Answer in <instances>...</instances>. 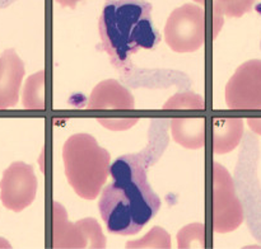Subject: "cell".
Listing matches in <instances>:
<instances>
[{"label": "cell", "instance_id": "obj_4", "mask_svg": "<svg viewBox=\"0 0 261 249\" xmlns=\"http://www.w3.org/2000/svg\"><path fill=\"white\" fill-rule=\"evenodd\" d=\"M227 106L237 111L261 109V60L242 64L226 88Z\"/></svg>", "mask_w": 261, "mask_h": 249}, {"label": "cell", "instance_id": "obj_5", "mask_svg": "<svg viewBox=\"0 0 261 249\" xmlns=\"http://www.w3.org/2000/svg\"><path fill=\"white\" fill-rule=\"evenodd\" d=\"M35 185L32 168L23 163L12 164L4 172L0 182L3 205L13 211H20L32 202Z\"/></svg>", "mask_w": 261, "mask_h": 249}, {"label": "cell", "instance_id": "obj_8", "mask_svg": "<svg viewBox=\"0 0 261 249\" xmlns=\"http://www.w3.org/2000/svg\"><path fill=\"white\" fill-rule=\"evenodd\" d=\"M255 0H216L217 9L226 13L229 17H241L249 12Z\"/></svg>", "mask_w": 261, "mask_h": 249}, {"label": "cell", "instance_id": "obj_9", "mask_svg": "<svg viewBox=\"0 0 261 249\" xmlns=\"http://www.w3.org/2000/svg\"><path fill=\"white\" fill-rule=\"evenodd\" d=\"M250 126L254 129L255 132L261 135V118L260 119H250Z\"/></svg>", "mask_w": 261, "mask_h": 249}, {"label": "cell", "instance_id": "obj_2", "mask_svg": "<svg viewBox=\"0 0 261 249\" xmlns=\"http://www.w3.org/2000/svg\"><path fill=\"white\" fill-rule=\"evenodd\" d=\"M152 5L143 0H107L98 19L102 45L117 70L129 68L140 48L152 50L160 32L152 20Z\"/></svg>", "mask_w": 261, "mask_h": 249}, {"label": "cell", "instance_id": "obj_3", "mask_svg": "<svg viewBox=\"0 0 261 249\" xmlns=\"http://www.w3.org/2000/svg\"><path fill=\"white\" fill-rule=\"evenodd\" d=\"M83 150H78L73 137L64 146V163L68 179L75 192L84 198H94L103 184L109 170V154L88 164V157L96 140L88 135H79Z\"/></svg>", "mask_w": 261, "mask_h": 249}, {"label": "cell", "instance_id": "obj_6", "mask_svg": "<svg viewBox=\"0 0 261 249\" xmlns=\"http://www.w3.org/2000/svg\"><path fill=\"white\" fill-rule=\"evenodd\" d=\"M199 24H204V13L200 8L194 7V5H185L175 10L168 19L167 27H166L167 42L172 45L175 41L180 40L181 36H186L189 40H191V43L196 42V45L199 46L200 42L204 41V28H191L190 29V27Z\"/></svg>", "mask_w": 261, "mask_h": 249}, {"label": "cell", "instance_id": "obj_7", "mask_svg": "<svg viewBox=\"0 0 261 249\" xmlns=\"http://www.w3.org/2000/svg\"><path fill=\"white\" fill-rule=\"evenodd\" d=\"M24 65L14 50L4 51L0 56V109L15 106Z\"/></svg>", "mask_w": 261, "mask_h": 249}, {"label": "cell", "instance_id": "obj_1", "mask_svg": "<svg viewBox=\"0 0 261 249\" xmlns=\"http://www.w3.org/2000/svg\"><path fill=\"white\" fill-rule=\"evenodd\" d=\"M109 170L114 182L99 198L102 219L110 233L137 234L158 212L160 197L148 184L145 168L137 155L119 158Z\"/></svg>", "mask_w": 261, "mask_h": 249}]
</instances>
